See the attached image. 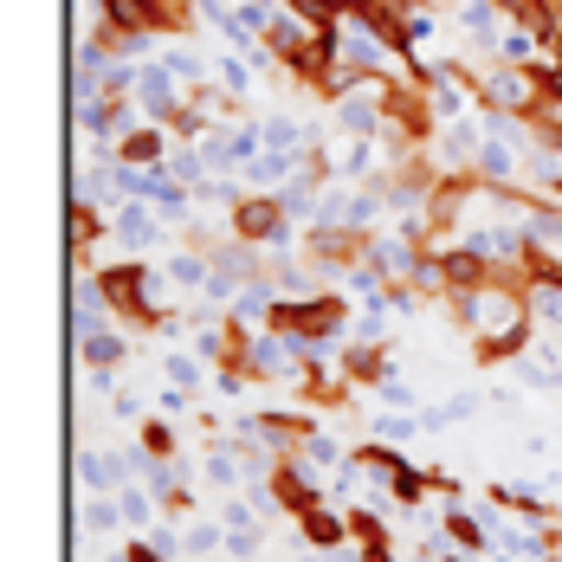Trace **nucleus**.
<instances>
[{"label":"nucleus","mask_w":562,"mask_h":562,"mask_svg":"<svg viewBox=\"0 0 562 562\" xmlns=\"http://www.w3.org/2000/svg\"><path fill=\"white\" fill-rule=\"evenodd\" d=\"M98 291H104V304H111L116 324H130V330H162V317H169V304L156 297V279H162V266H149V259H104L98 272Z\"/></svg>","instance_id":"1"},{"label":"nucleus","mask_w":562,"mask_h":562,"mask_svg":"<svg viewBox=\"0 0 562 562\" xmlns=\"http://www.w3.org/2000/svg\"><path fill=\"white\" fill-rule=\"evenodd\" d=\"M272 330L284 337H297L304 349H324V342H337L349 330V291H317V297H279V311H272Z\"/></svg>","instance_id":"2"},{"label":"nucleus","mask_w":562,"mask_h":562,"mask_svg":"<svg viewBox=\"0 0 562 562\" xmlns=\"http://www.w3.org/2000/svg\"><path fill=\"white\" fill-rule=\"evenodd\" d=\"M226 233H233V239H246V246L279 252V246H291V214H284L279 194L266 188V194H246V201L226 214Z\"/></svg>","instance_id":"3"},{"label":"nucleus","mask_w":562,"mask_h":562,"mask_svg":"<svg viewBox=\"0 0 562 562\" xmlns=\"http://www.w3.org/2000/svg\"><path fill=\"white\" fill-rule=\"evenodd\" d=\"M111 233L123 239V252H149L156 239H162V214H156V201H116L111 207Z\"/></svg>","instance_id":"4"},{"label":"nucleus","mask_w":562,"mask_h":562,"mask_svg":"<svg viewBox=\"0 0 562 562\" xmlns=\"http://www.w3.org/2000/svg\"><path fill=\"white\" fill-rule=\"evenodd\" d=\"M169 136H175L169 123H149V116H143V123H136V130H130V136L116 143V156H123L130 169H162V162L175 156Z\"/></svg>","instance_id":"5"},{"label":"nucleus","mask_w":562,"mask_h":562,"mask_svg":"<svg viewBox=\"0 0 562 562\" xmlns=\"http://www.w3.org/2000/svg\"><path fill=\"white\" fill-rule=\"evenodd\" d=\"M530 337H537V311H524L517 324H505V330H492V337H472V356L492 369V362H524V349H530Z\"/></svg>","instance_id":"6"},{"label":"nucleus","mask_w":562,"mask_h":562,"mask_svg":"<svg viewBox=\"0 0 562 562\" xmlns=\"http://www.w3.org/2000/svg\"><path fill=\"white\" fill-rule=\"evenodd\" d=\"M266 485H272V505H284L291 517H304L311 505H324V498H317V485L304 479V465H297V452H284L279 465H272V479H266Z\"/></svg>","instance_id":"7"},{"label":"nucleus","mask_w":562,"mask_h":562,"mask_svg":"<svg viewBox=\"0 0 562 562\" xmlns=\"http://www.w3.org/2000/svg\"><path fill=\"white\" fill-rule=\"evenodd\" d=\"M136 349V330H98V337H78V356L91 362V375H116Z\"/></svg>","instance_id":"8"},{"label":"nucleus","mask_w":562,"mask_h":562,"mask_svg":"<svg viewBox=\"0 0 562 562\" xmlns=\"http://www.w3.org/2000/svg\"><path fill=\"white\" fill-rule=\"evenodd\" d=\"M337 369H342V375H349V382H389V375H394L389 349H382V342H375V337L349 342V349H342V356H337Z\"/></svg>","instance_id":"9"},{"label":"nucleus","mask_w":562,"mask_h":562,"mask_svg":"<svg viewBox=\"0 0 562 562\" xmlns=\"http://www.w3.org/2000/svg\"><path fill=\"white\" fill-rule=\"evenodd\" d=\"M297 524H304V543H311V550H342V543L356 537L349 517H337V510H324V505H311Z\"/></svg>","instance_id":"10"},{"label":"nucleus","mask_w":562,"mask_h":562,"mask_svg":"<svg viewBox=\"0 0 562 562\" xmlns=\"http://www.w3.org/2000/svg\"><path fill=\"white\" fill-rule=\"evenodd\" d=\"M130 465H136V459H111V452H78V472H85V485H91V492H123V485H130Z\"/></svg>","instance_id":"11"},{"label":"nucleus","mask_w":562,"mask_h":562,"mask_svg":"<svg viewBox=\"0 0 562 562\" xmlns=\"http://www.w3.org/2000/svg\"><path fill=\"white\" fill-rule=\"evenodd\" d=\"M389 492H394V505H420V498L440 492V485H434V472H414V465L401 459V465L389 472Z\"/></svg>","instance_id":"12"},{"label":"nucleus","mask_w":562,"mask_h":562,"mask_svg":"<svg viewBox=\"0 0 562 562\" xmlns=\"http://www.w3.org/2000/svg\"><path fill=\"white\" fill-rule=\"evenodd\" d=\"M447 530H452V543H465V550H485V543H492V530H485L472 510H447Z\"/></svg>","instance_id":"13"},{"label":"nucleus","mask_w":562,"mask_h":562,"mask_svg":"<svg viewBox=\"0 0 562 562\" xmlns=\"http://www.w3.org/2000/svg\"><path fill=\"white\" fill-rule=\"evenodd\" d=\"M143 459H175V427L169 420H143Z\"/></svg>","instance_id":"14"},{"label":"nucleus","mask_w":562,"mask_h":562,"mask_svg":"<svg viewBox=\"0 0 562 562\" xmlns=\"http://www.w3.org/2000/svg\"><path fill=\"white\" fill-rule=\"evenodd\" d=\"M259 130H266V149H304V130L291 116H266Z\"/></svg>","instance_id":"15"},{"label":"nucleus","mask_w":562,"mask_h":562,"mask_svg":"<svg viewBox=\"0 0 562 562\" xmlns=\"http://www.w3.org/2000/svg\"><path fill=\"white\" fill-rule=\"evenodd\" d=\"M214 543H226V524H188V530H181V550H194V557L214 550Z\"/></svg>","instance_id":"16"},{"label":"nucleus","mask_w":562,"mask_h":562,"mask_svg":"<svg viewBox=\"0 0 562 562\" xmlns=\"http://www.w3.org/2000/svg\"><path fill=\"white\" fill-rule=\"evenodd\" d=\"M214 78H221L233 98H246V85H252V65H246V58H221V65H214Z\"/></svg>","instance_id":"17"},{"label":"nucleus","mask_w":562,"mask_h":562,"mask_svg":"<svg viewBox=\"0 0 562 562\" xmlns=\"http://www.w3.org/2000/svg\"><path fill=\"white\" fill-rule=\"evenodd\" d=\"M116 524H123V505L116 498H91L85 505V530H116Z\"/></svg>","instance_id":"18"},{"label":"nucleus","mask_w":562,"mask_h":562,"mask_svg":"<svg viewBox=\"0 0 562 562\" xmlns=\"http://www.w3.org/2000/svg\"><path fill=\"white\" fill-rule=\"evenodd\" d=\"M116 505H123L130 524H149V485H123V492H116Z\"/></svg>","instance_id":"19"},{"label":"nucleus","mask_w":562,"mask_h":562,"mask_svg":"<svg viewBox=\"0 0 562 562\" xmlns=\"http://www.w3.org/2000/svg\"><path fill=\"white\" fill-rule=\"evenodd\" d=\"M162 375H169V389H194V382H201V369H194V356H181V349H175L169 362H162Z\"/></svg>","instance_id":"20"},{"label":"nucleus","mask_w":562,"mask_h":562,"mask_svg":"<svg viewBox=\"0 0 562 562\" xmlns=\"http://www.w3.org/2000/svg\"><path fill=\"white\" fill-rule=\"evenodd\" d=\"M162 65H169V71L181 78V85H201V58H194V53H169Z\"/></svg>","instance_id":"21"},{"label":"nucleus","mask_w":562,"mask_h":562,"mask_svg":"<svg viewBox=\"0 0 562 562\" xmlns=\"http://www.w3.org/2000/svg\"><path fill=\"white\" fill-rule=\"evenodd\" d=\"M116 562H169V550H162V543H143V537H130V550H123Z\"/></svg>","instance_id":"22"},{"label":"nucleus","mask_w":562,"mask_h":562,"mask_svg":"<svg viewBox=\"0 0 562 562\" xmlns=\"http://www.w3.org/2000/svg\"><path fill=\"white\" fill-rule=\"evenodd\" d=\"M362 562H394V550H389V543H375V550H369Z\"/></svg>","instance_id":"23"},{"label":"nucleus","mask_w":562,"mask_h":562,"mask_svg":"<svg viewBox=\"0 0 562 562\" xmlns=\"http://www.w3.org/2000/svg\"><path fill=\"white\" fill-rule=\"evenodd\" d=\"M440 562H472V557H440Z\"/></svg>","instance_id":"24"}]
</instances>
